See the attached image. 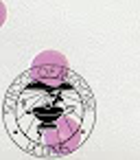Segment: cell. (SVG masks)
Segmentation results:
<instances>
[{"label": "cell", "mask_w": 140, "mask_h": 160, "mask_svg": "<svg viewBox=\"0 0 140 160\" xmlns=\"http://www.w3.org/2000/svg\"><path fill=\"white\" fill-rule=\"evenodd\" d=\"M2 121L18 149L35 158L77 151L96 123V99L88 81L61 64H33L7 88Z\"/></svg>", "instance_id": "cell-1"}]
</instances>
